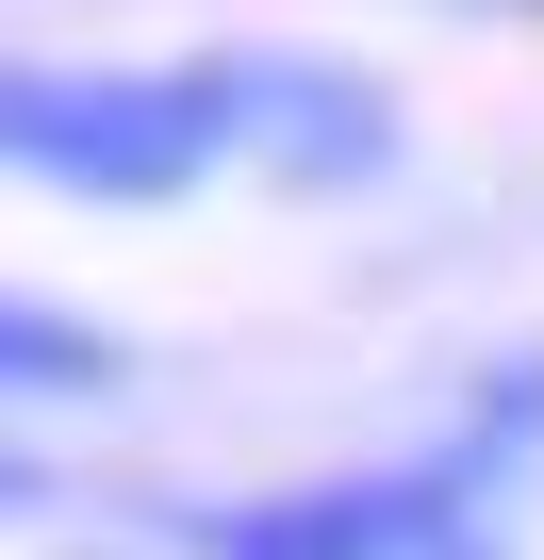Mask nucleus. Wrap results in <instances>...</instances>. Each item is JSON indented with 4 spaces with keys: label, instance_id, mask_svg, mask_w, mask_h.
<instances>
[{
    "label": "nucleus",
    "instance_id": "1",
    "mask_svg": "<svg viewBox=\"0 0 544 560\" xmlns=\"http://www.w3.org/2000/svg\"><path fill=\"white\" fill-rule=\"evenodd\" d=\"M380 100L331 67H182V83H83V67H0V165H34L67 198H182L231 149H281L298 182L380 165Z\"/></svg>",
    "mask_w": 544,
    "mask_h": 560
},
{
    "label": "nucleus",
    "instance_id": "2",
    "mask_svg": "<svg viewBox=\"0 0 544 560\" xmlns=\"http://www.w3.org/2000/svg\"><path fill=\"white\" fill-rule=\"evenodd\" d=\"M462 478H347V494H281V511H231L215 560H478L445 527Z\"/></svg>",
    "mask_w": 544,
    "mask_h": 560
},
{
    "label": "nucleus",
    "instance_id": "3",
    "mask_svg": "<svg viewBox=\"0 0 544 560\" xmlns=\"http://www.w3.org/2000/svg\"><path fill=\"white\" fill-rule=\"evenodd\" d=\"M67 380H100V330H67V314H0V396H67Z\"/></svg>",
    "mask_w": 544,
    "mask_h": 560
},
{
    "label": "nucleus",
    "instance_id": "4",
    "mask_svg": "<svg viewBox=\"0 0 544 560\" xmlns=\"http://www.w3.org/2000/svg\"><path fill=\"white\" fill-rule=\"evenodd\" d=\"M0 494H18V462H0Z\"/></svg>",
    "mask_w": 544,
    "mask_h": 560
}]
</instances>
